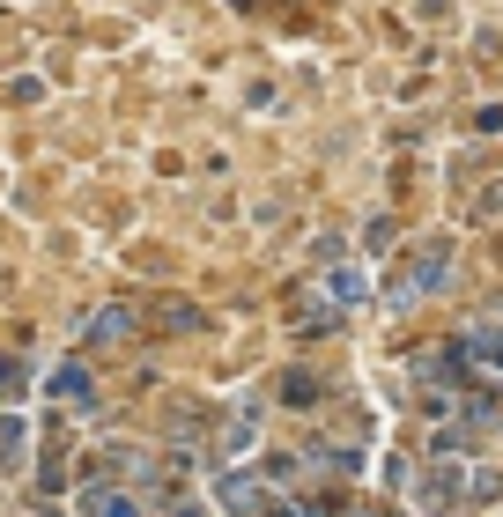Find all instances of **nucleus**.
<instances>
[{"label": "nucleus", "instance_id": "f03ea898", "mask_svg": "<svg viewBox=\"0 0 503 517\" xmlns=\"http://www.w3.org/2000/svg\"><path fill=\"white\" fill-rule=\"evenodd\" d=\"M89 517H134V503L126 495H89Z\"/></svg>", "mask_w": 503, "mask_h": 517}, {"label": "nucleus", "instance_id": "f257e3e1", "mask_svg": "<svg viewBox=\"0 0 503 517\" xmlns=\"http://www.w3.org/2000/svg\"><path fill=\"white\" fill-rule=\"evenodd\" d=\"M215 503H222V510H237V517H252V510H259L252 473H222V481H215Z\"/></svg>", "mask_w": 503, "mask_h": 517}, {"label": "nucleus", "instance_id": "7ed1b4c3", "mask_svg": "<svg viewBox=\"0 0 503 517\" xmlns=\"http://www.w3.org/2000/svg\"><path fill=\"white\" fill-rule=\"evenodd\" d=\"M52 392L74 399V392H89V377H82V370H60V377H52Z\"/></svg>", "mask_w": 503, "mask_h": 517}, {"label": "nucleus", "instance_id": "20e7f679", "mask_svg": "<svg viewBox=\"0 0 503 517\" xmlns=\"http://www.w3.org/2000/svg\"><path fill=\"white\" fill-rule=\"evenodd\" d=\"M0 392H8V362H0Z\"/></svg>", "mask_w": 503, "mask_h": 517}]
</instances>
